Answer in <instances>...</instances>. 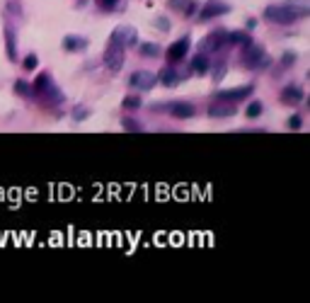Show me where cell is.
Here are the masks:
<instances>
[{"mask_svg": "<svg viewBox=\"0 0 310 303\" xmlns=\"http://www.w3.org/2000/svg\"><path fill=\"white\" fill-rule=\"evenodd\" d=\"M155 27L160 29V32H170V27H172V22L165 17V15H160V17H155Z\"/></svg>", "mask_w": 310, "mask_h": 303, "instance_id": "4dcf8cb0", "label": "cell"}, {"mask_svg": "<svg viewBox=\"0 0 310 303\" xmlns=\"http://www.w3.org/2000/svg\"><path fill=\"white\" fill-rule=\"evenodd\" d=\"M121 126H124L126 131H131V133H143L146 131L143 124H141L138 119H133V116H124V119H121Z\"/></svg>", "mask_w": 310, "mask_h": 303, "instance_id": "7402d4cb", "label": "cell"}, {"mask_svg": "<svg viewBox=\"0 0 310 303\" xmlns=\"http://www.w3.org/2000/svg\"><path fill=\"white\" fill-rule=\"evenodd\" d=\"M32 95H37L44 104H49V107H54V104H61V102H66V95L61 93V88L54 83V76L51 73H46V71H41L34 80V85H32Z\"/></svg>", "mask_w": 310, "mask_h": 303, "instance_id": "6da1fadb", "label": "cell"}, {"mask_svg": "<svg viewBox=\"0 0 310 303\" xmlns=\"http://www.w3.org/2000/svg\"><path fill=\"white\" fill-rule=\"evenodd\" d=\"M301 126H303V119H301L298 114L289 116V129H291V131H301Z\"/></svg>", "mask_w": 310, "mask_h": 303, "instance_id": "1f68e13d", "label": "cell"}, {"mask_svg": "<svg viewBox=\"0 0 310 303\" xmlns=\"http://www.w3.org/2000/svg\"><path fill=\"white\" fill-rule=\"evenodd\" d=\"M230 10H233V7H230V2H225V0H206L199 10H197V12H199V15H197V22H211V19L228 15Z\"/></svg>", "mask_w": 310, "mask_h": 303, "instance_id": "277c9868", "label": "cell"}, {"mask_svg": "<svg viewBox=\"0 0 310 303\" xmlns=\"http://www.w3.org/2000/svg\"><path fill=\"white\" fill-rule=\"evenodd\" d=\"M255 27H257V19H255V17H250L247 22H245V29H247V32H252Z\"/></svg>", "mask_w": 310, "mask_h": 303, "instance_id": "836d02e7", "label": "cell"}, {"mask_svg": "<svg viewBox=\"0 0 310 303\" xmlns=\"http://www.w3.org/2000/svg\"><path fill=\"white\" fill-rule=\"evenodd\" d=\"M262 17L267 19L269 24H281V27H291L296 24L298 19L308 17L306 12H301L298 7H293L289 2H281V5H269V7H264V15Z\"/></svg>", "mask_w": 310, "mask_h": 303, "instance_id": "7a4b0ae2", "label": "cell"}, {"mask_svg": "<svg viewBox=\"0 0 310 303\" xmlns=\"http://www.w3.org/2000/svg\"><path fill=\"white\" fill-rule=\"evenodd\" d=\"M296 58H298L296 51H284V56H281V66H284V68H291L293 63H296Z\"/></svg>", "mask_w": 310, "mask_h": 303, "instance_id": "83f0119b", "label": "cell"}, {"mask_svg": "<svg viewBox=\"0 0 310 303\" xmlns=\"http://www.w3.org/2000/svg\"><path fill=\"white\" fill-rule=\"evenodd\" d=\"M88 46H90V41L85 37H80V34H68V37H63V51H68V54L85 51Z\"/></svg>", "mask_w": 310, "mask_h": 303, "instance_id": "9a60e30c", "label": "cell"}, {"mask_svg": "<svg viewBox=\"0 0 310 303\" xmlns=\"http://www.w3.org/2000/svg\"><path fill=\"white\" fill-rule=\"evenodd\" d=\"M119 2H121V0H95V5H97L102 12H111V10H116Z\"/></svg>", "mask_w": 310, "mask_h": 303, "instance_id": "484cf974", "label": "cell"}, {"mask_svg": "<svg viewBox=\"0 0 310 303\" xmlns=\"http://www.w3.org/2000/svg\"><path fill=\"white\" fill-rule=\"evenodd\" d=\"M121 107L124 109H128V112H136V109H141L143 107V97L141 95H128V97H124V102H121Z\"/></svg>", "mask_w": 310, "mask_h": 303, "instance_id": "44dd1931", "label": "cell"}, {"mask_svg": "<svg viewBox=\"0 0 310 303\" xmlns=\"http://www.w3.org/2000/svg\"><path fill=\"white\" fill-rule=\"evenodd\" d=\"M237 109L233 102H223V100H216L211 107H208V116L211 119H230V116H235Z\"/></svg>", "mask_w": 310, "mask_h": 303, "instance_id": "7c38bea8", "label": "cell"}, {"mask_svg": "<svg viewBox=\"0 0 310 303\" xmlns=\"http://www.w3.org/2000/svg\"><path fill=\"white\" fill-rule=\"evenodd\" d=\"M15 93L19 97H32V85L27 80H15Z\"/></svg>", "mask_w": 310, "mask_h": 303, "instance_id": "d4e9b609", "label": "cell"}, {"mask_svg": "<svg viewBox=\"0 0 310 303\" xmlns=\"http://www.w3.org/2000/svg\"><path fill=\"white\" fill-rule=\"evenodd\" d=\"M289 5H293V7H298L301 12H306V15H310V0H286Z\"/></svg>", "mask_w": 310, "mask_h": 303, "instance_id": "f1b7e54d", "label": "cell"}, {"mask_svg": "<svg viewBox=\"0 0 310 303\" xmlns=\"http://www.w3.org/2000/svg\"><path fill=\"white\" fill-rule=\"evenodd\" d=\"M281 104H286V107H296V104H301L303 102V90H301V85H286L284 90H281Z\"/></svg>", "mask_w": 310, "mask_h": 303, "instance_id": "4fadbf2b", "label": "cell"}, {"mask_svg": "<svg viewBox=\"0 0 310 303\" xmlns=\"http://www.w3.org/2000/svg\"><path fill=\"white\" fill-rule=\"evenodd\" d=\"M208 68H211V56H206V54H197L192 58V63H189V71L194 76H206Z\"/></svg>", "mask_w": 310, "mask_h": 303, "instance_id": "e0dca14e", "label": "cell"}, {"mask_svg": "<svg viewBox=\"0 0 310 303\" xmlns=\"http://www.w3.org/2000/svg\"><path fill=\"white\" fill-rule=\"evenodd\" d=\"M22 66H24V71H37L39 56H37V54H27V56H24V61H22Z\"/></svg>", "mask_w": 310, "mask_h": 303, "instance_id": "4316f807", "label": "cell"}, {"mask_svg": "<svg viewBox=\"0 0 310 303\" xmlns=\"http://www.w3.org/2000/svg\"><path fill=\"white\" fill-rule=\"evenodd\" d=\"M5 46H7V58L17 61V39H15V27L5 24Z\"/></svg>", "mask_w": 310, "mask_h": 303, "instance_id": "ac0fdd59", "label": "cell"}, {"mask_svg": "<svg viewBox=\"0 0 310 303\" xmlns=\"http://www.w3.org/2000/svg\"><path fill=\"white\" fill-rule=\"evenodd\" d=\"M192 49V41H189V37H182L177 39V41H172L167 49H165V58L170 61V63H180L184 56H187V51Z\"/></svg>", "mask_w": 310, "mask_h": 303, "instance_id": "8fae6325", "label": "cell"}, {"mask_svg": "<svg viewBox=\"0 0 310 303\" xmlns=\"http://www.w3.org/2000/svg\"><path fill=\"white\" fill-rule=\"evenodd\" d=\"M262 109H264V104H262L259 100H252V102L247 104V109H245V114H247V119H257V116L262 114Z\"/></svg>", "mask_w": 310, "mask_h": 303, "instance_id": "cb8c5ba5", "label": "cell"}, {"mask_svg": "<svg viewBox=\"0 0 310 303\" xmlns=\"http://www.w3.org/2000/svg\"><path fill=\"white\" fill-rule=\"evenodd\" d=\"M252 85H235V88H228V90H218L216 93V100H223V102H242V100H247V97H252Z\"/></svg>", "mask_w": 310, "mask_h": 303, "instance_id": "30bf717a", "label": "cell"}, {"mask_svg": "<svg viewBox=\"0 0 310 303\" xmlns=\"http://www.w3.org/2000/svg\"><path fill=\"white\" fill-rule=\"evenodd\" d=\"M7 7L12 10V15H22V5H19L17 0H10V2H7Z\"/></svg>", "mask_w": 310, "mask_h": 303, "instance_id": "d6a6232c", "label": "cell"}, {"mask_svg": "<svg viewBox=\"0 0 310 303\" xmlns=\"http://www.w3.org/2000/svg\"><path fill=\"white\" fill-rule=\"evenodd\" d=\"M250 131L252 133H264L267 129H237V133H250Z\"/></svg>", "mask_w": 310, "mask_h": 303, "instance_id": "e575fe53", "label": "cell"}, {"mask_svg": "<svg viewBox=\"0 0 310 303\" xmlns=\"http://www.w3.org/2000/svg\"><path fill=\"white\" fill-rule=\"evenodd\" d=\"M109 41L128 49V46H136V44H138V32H136V27H131V24H119L109 34Z\"/></svg>", "mask_w": 310, "mask_h": 303, "instance_id": "8992f818", "label": "cell"}, {"mask_svg": "<svg viewBox=\"0 0 310 303\" xmlns=\"http://www.w3.org/2000/svg\"><path fill=\"white\" fill-rule=\"evenodd\" d=\"M208 71H213V80H216V83H220V80L225 78L228 63H225V61H218V63H213V61H211V68H208Z\"/></svg>", "mask_w": 310, "mask_h": 303, "instance_id": "603a6c76", "label": "cell"}, {"mask_svg": "<svg viewBox=\"0 0 310 303\" xmlns=\"http://www.w3.org/2000/svg\"><path fill=\"white\" fill-rule=\"evenodd\" d=\"M225 34H228V29H213V32H208V34L197 44V51L211 56V54H216L220 49H225V46H228V44H225Z\"/></svg>", "mask_w": 310, "mask_h": 303, "instance_id": "5b68a950", "label": "cell"}, {"mask_svg": "<svg viewBox=\"0 0 310 303\" xmlns=\"http://www.w3.org/2000/svg\"><path fill=\"white\" fill-rule=\"evenodd\" d=\"M167 7L175 10V12H180V15H184V17H192V15L199 10L197 0H167Z\"/></svg>", "mask_w": 310, "mask_h": 303, "instance_id": "5bb4252c", "label": "cell"}, {"mask_svg": "<svg viewBox=\"0 0 310 303\" xmlns=\"http://www.w3.org/2000/svg\"><path fill=\"white\" fill-rule=\"evenodd\" d=\"M245 51H242V66L245 68H250V71H257V68H269L272 66V58L264 54V49L259 46V44H247V46H242Z\"/></svg>", "mask_w": 310, "mask_h": 303, "instance_id": "3957f363", "label": "cell"}, {"mask_svg": "<svg viewBox=\"0 0 310 303\" xmlns=\"http://www.w3.org/2000/svg\"><path fill=\"white\" fill-rule=\"evenodd\" d=\"M71 116H73L75 121H85V119L90 116V109H88V107H75Z\"/></svg>", "mask_w": 310, "mask_h": 303, "instance_id": "f546056e", "label": "cell"}, {"mask_svg": "<svg viewBox=\"0 0 310 303\" xmlns=\"http://www.w3.org/2000/svg\"><path fill=\"white\" fill-rule=\"evenodd\" d=\"M155 83H158V76L153 71H136V73H131V78H128V88L136 90V93H146Z\"/></svg>", "mask_w": 310, "mask_h": 303, "instance_id": "9c48e42d", "label": "cell"}, {"mask_svg": "<svg viewBox=\"0 0 310 303\" xmlns=\"http://www.w3.org/2000/svg\"><path fill=\"white\" fill-rule=\"evenodd\" d=\"M163 107H167V114L175 119H194L197 116V107L187 100H172V102H163Z\"/></svg>", "mask_w": 310, "mask_h": 303, "instance_id": "ba28073f", "label": "cell"}, {"mask_svg": "<svg viewBox=\"0 0 310 303\" xmlns=\"http://www.w3.org/2000/svg\"><path fill=\"white\" fill-rule=\"evenodd\" d=\"M124 63H126V51H124V46H119V44H111L107 46V51H104V66L114 71V73H119L121 68H124Z\"/></svg>", "mask_w": 310, "mask_h": 303, "instance_id": "52a82bcc", "label": "cell"}, {"mask_svg": "<svg viewBox=\"0 0 310 303\" xmlns=\"http://www.w3.org/2000/svg\"><path fill=\"white\" fill-rule=\"evenodd\" d=\"M136 46H138V54L143 58H158L160 56V51H163L155 41H138Z\"/></svg>", "mask_w": 310, "mask_h": 303, "instance_id": "ffe728a7", "label": "cell"}, {"mask_svg": "<svg viewBox=\"0 0 310 303\" xmlns=\"http://www.w3.org/2000/svg\"><path fill=\"white\" fill-rule=\"evenodd\" d=\"M225 44L228 46H247V44H252V34L247 32V29H228V34H225Z\"/></svg>", "mask_w": 310, "mask_h": 303, "instance_id": "2e32d148", "label": "cell"}, {"mask_svg": "<svg viewBox=\"0 0 310 303\" xmlns=\"http://www.w3.org/2000/svg\"><path fill=\"white\" fill-rule=\"evenodd\" d=\"M158 83H163L165 88H177L182 83V78H180V73L175 68H163L160 76H158Z\"/></svg>", "mask_w": 310, "mask_h": 303, "instance_id": "d6986e66", "label": "cell"}]
</instances>
